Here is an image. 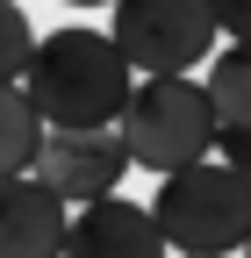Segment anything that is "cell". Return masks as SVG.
I'll list each match as a JSON object with an SVG mask.
<instances>
[{
	"label": "cell",
	"instance_id": "277c9868",
	"mask_svg": "<svg viewBox=\"0 0 251 258\" xmlns=\"http://www.w3.org/2000/svg\"><path fill=\"white\" fill-rule=\"evenodd\" d=\"M108 43L144 79H186L215 57V8L208 0H115Z\"/></svg>",
	"mask_w": 251,
	"mask_h": 258
},
{
	"label": "cell",
	"instance_id": "9c48e42d",
	"mask_svg": "<svg viewBox=\"0 0 251 258\" xmlns=\"http://www.w3.org/2000/svg\"><path fill=\"white\" fill-rule=\"evenodd\" d=\"M43 151V122L22 101V86H0V179H29Z\"/></svg>",
	"mask_w": 251,
	"mask_h": 258
},
{
	"label": "cell",
	"instance_id": "8fae6325",
	"mask_svg": "<svg viewBox=\"0 0 251 258\" xmlns=\"http://www.w3.org/2000/svg\"><path fill=\"white\" fill-rule=\"evenodd\" d=\"M208 158H215V165H230V172L251 186V129H215V151H208Z\"/></svg>",
	"mask_w": 251,
	"mask_h": 258
},
{
	"label": "cell",
	"instance_id": "5bb4252c",
	"mask_svg": "<svg viewBox=\"0 0 251 258\" xmlns=\"http://www.w3.org/2000/svg\"><path fill=\"white\" fill-rule=\"evenodd\" d=\"M244 258H251V237H244Z\"/></svg>",
	"mask_w": 251,
	"mask_h": 258
},
{
	"label": "cell",
	"instance_id": "4fadbf2b",
	"mask_svg": "<svg viewBox=\"0 0 251 258\" xmlns=\"http://www.w3.org/2000/svg\"><path fill=\"white\" fill-rule=\"evenodd\" d=\"M65 8H115V0H65Z\"/></svg>",
	"mask_w": 251,
	"mask_h": 258
},
{
	"label": "cell",
	"instance_id": "7a4b0ae2",
	"mask_svg": "<svg viewBox=\"0 0 251 258\" xmlns=\"http://www.w3.org/2000/svg\"><path fill=\"white\" fill-rule=\"evenodd\" d=\"M144 215L158 230L165 258H237L251 237V186L230 165L201 158L186 172H165Z\"/></svg>",
	"mask_w": 251,
	"mask_h": 258
},
{
	"label": "cell",
	"instance_id": "52a82bcc",
	"mask_svg": "<svg viewBox=\"0 0 251 258\" xmlns=\"http://www.w3.org/2000/svg\"><path fill=\"white\" fill-rule=\"evenodd\" d=\"M72 208L43 179H0V258H57Z\"/></svg>",
	"mask_w": 251,
	"mask_h": 258
},
{
	"label": "cell",
	"instance_id": "6da1fadb",
	"mask_svg": "<svg viewBox=\"0 0 251 258\" xmlns=\"http://www.w3.org/2000/svg\"><path fill=\"white\" fill-rule=\"evenodd\" d=\"M15 86H22V101L36 108L43 129H115L137 72L108 43V29L65 22V29H50V36H36V50H29Z\"/></svg>",
	"mask_w": 251,
	"mask_h": 258
},
{
	"label": "cell",
	"instance_id": "30bf717a",
	"mask_svg": "<svg viewBox=\"0 0 251 258\" xmlns=\"http://www.w3.org/2000/svg\"><path fill=\"white\" fill-rule=\"evenodd\" d=\"M29 50H36V29H29V15L15 8V0H0V86H15V79H22Z\"/></svg>",
	"mask_w": 251,
	"mask_h": 258
},
{
	"label": "cell",
	"instance_id": "5b68a950",
	"mask_svg": "<svg viewBox=\"0 0 251 258\" xmlns=\"http://www.w3.org/2000/svg\"><path fill=\"white\" fill-rule=\"evenodd\" d=\"M65 208L86 201H108V194L130 179V151H122L115 129H43V151H36V172Z\"/></svg>",
	"mask_w": 251,
	"mask_h": 258
},
{
	"label": "cell",
	"instance_id": "ba28073f",
	"mask_svg": "<svg viewBox=\"0 0 251 258\" xmlns=\"http://www.w3.org/2000/svg\"><path fill=\"white\" fill-rule=\"evenodd\" d=\"M208 108H215V129H251V43H223L208 57Z\"/></svg>",
	"mask_w": 251,
	"mask_h": 258
},
{
	"label": "cell",
	"instance_id": "8992f818",
	"mask_svg": "<svg viewBox=\"0 0 251 258\" xmlns=\"http://www.w3.org/2000/svg\"><path fill=\"white\" fill-rule=\"evenodd\" d=\"M57 258H165V244H158V230H151V215L137 201L108 194V201L72 208L65 251H57Z\"/></svg>",
	"mask_w": 251,
	"mask_h": 258
},
{
	"label": "cell",
	"instance_id": "3957f363",
	"mask_svg": "<svg viewBox=\"0 0 251 258\" xmlns=\"http://www.w3.org/2000/svg\"><path fill=\"white\" fill-rule=\"evenodd\" d=\"M115 137L130 151V165L165 179V172H186L215 151V108H208L194 72L186 79H137L115 115Z\"/></svg>",
	"mask_w": 251,
	"mask_h": 258
},
{
	"label": "cell",
	"instance_id": "7c38bea8",
	"mask_svg": "<svg viewBox=\"0 0 251 258\" xmlns=\"http://www.w3.org/2000/svg\"><path fill=\"white\" fill-rule=\"evenodd\" d=\"M208 8H215V36L251 43V0H208Z\"/></svg>",
	"mask_w": 251,
	"mask_h": 258
}]
</instances>
